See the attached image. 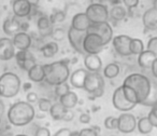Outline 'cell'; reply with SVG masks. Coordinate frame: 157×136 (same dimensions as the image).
I'll use <instances>...</instances> for the list:
<instances>
[{"label": "cell", "instance_id": "cell-46", "mask_svg": "<svg viewBox=\"0 0 157 136\" xmlns=\"http://www.w3.org/2000/svg\"><path fill=\"white\" fill-rule=\"evenodd\" d=\"M150 69H152L153 76H154L155 78H157V59H155V61L153 62V64H152V66H151Z\"/></svg>", "mask_w": 157, "mask_h": 136}, {"label": "cell", "instance_id": "cell-33", "mask_svg": "<svg viewBox=\"0 0 157 136\" xmlns=\"http://www.w3.org/2000/svg\"><path fill=\"white\" fill-rule=\"evenodd\" d=\"M66 18V13L63 11H57L55 12V13H53L52 15H51L50 20L51 22L53 23V24H55V23H61L63 22Z\"/></svg>", "mask_w": 157, "mask_h": 136}, {"label": "cell", "instance_id": "cell-5", "mask_svg": "<svg viewBox=\"0 0 157 136\" xmlns=\"http://www.w3.org/2000/svg\"><path fill=\"white\" fill-rule=\"evenodd\" d=\"M85 14L87 15L88 20L90 21L92 24L108 22V18H109L108 8L102 3H92L87 7Z\"/></svg>", "mask_w": 157, "mask_h": 136}, {"label": "cell", "instance_id": "cell-50", "mask_svg": "<svg viewBox=\"0 0 157 136\" xmlns=\"http://www.w3.org/2000/svg\"><path fill=\"white\" fill-rule=\"evenodd\" d=\"M27 88H30V84H25V90H27Z\"/></svg>", "mask_w": 157, "mask_h": 136}, {"label": "cell", "instance_id": "cell-11", "mask_svg": "<svg viewBox=\"0 0 157 136\" xmlns=\"http://www.w3.org/2000/svg\"><path fill=\"white\" fill-rule=\"evenodd\" d=\"M131 37L127 35H120L112 38V44H113L114 50L117 52V54L122 56H129L131 55L130 50H129V44H130Z\"/></svg>", "mask_w": 157, "mask_h": 136}, {"label": "cell", "instance_id": "cell-41", "mask_svg": "<svg viewBox=\"0 0 157 136\" xmlns=\"http://www.w3.org/2000/svg\"><path fill=\"white\" fill-rule=\"evenodd\" d=\"M36 135L37 136H50L51 132L46 127H39V129L36 131Z\"/></svg>", "mask_w": 157, "mask_h": 136}, {"label": "cell", "instance_id": "cell-39", "mask_svg": "<svg viewBox=\"0 0 157 136\" xmlns=\"http://www.w3.org/2000/svg\"><path fill=\"white\" fill-rule=\"evenodd\" d=\"M78 135L80 136H96V135H98V134H97L92 127H90V129L81 130V131L78 132Z\"/></svg>", "mask_w": 157, "mask_h": 136}, {"label": "cell", "instance_id": "cell-17", "mask_svg": "<svg viewBox=\"0 0 157 136\" xmlns=\"http://www.w3.org/2000/svg\"><path fill=\"white\" fill-rule=\"evenodd\" d=\"M143 25L145 28L150 30H156L157 29V8L153 7L146 10L145 13L143 14Z\"/></svg>", "mask_w": 157, "mask_h": 136}, {"label": "cell", "instance_id": "cell-51", "mask_svg": "<svg viewBox=\"0 0 157 136\" xmlns=\"http://www.w3.org/2000/svg\"><path fill=\"white\" fill-rule=\"evenodd\" d=\"M111 1H113V2H115V3H117L118 1H121V0H111Z\"/></svg>", "mask_w": 157, "mask_h": 136}, {"label": "cell", "instance_id": "cell-6", "mask_svg": "<svg viewBox=\"0 0 157 136\" xmlns=\"http://www.w3.org/2000/svg\"><path fill=\"white\" fill-rule=\"evenodd\" d=\"M105 46L102 39L99 35L95 33H87L84 37L83 40V49L85 53H90V54H98Z\"/></svg>", "mask_w": 157, "mask_h": 136}, {"label": "cell", "instance_id": "cell-9", "mask_svg": "<svg viewBox=\"0 0 157 136\" xmlns=\"http://www.w3.org/2000/svg\"><path fill=\"white\" fill-rule=\"evenodd\" d=\"M85 35H86V31L76 30L73 27H70L67 34L70 46H71L76 52H78L80 54H83V55L86 54L83 49V40H84Z\"/></svg>", "mask_w": 157, "mask_h": 136}, {"label": "cell", "instance_id": "cell-36", "mask_svg": "<svg viewBox=\"0 0 157 136\" xmlns=\"http://www.w3.org/2000/svg\"><path fill=\"white\" fill-rule=\"evenodd\" d=\"M52 38H54L56 41H60L65 38V31H63V28H56V29H53L52 34H51Z\"/></svg>", "mask_w": 157, "mask_h": 136}, {"label": "cell", "instance_id": "cell-7", "mask_svg": "<svg viewBox=\"0 0 157 136\" xmlns=\"http://www.w3.org/2000/svg\"><path fill=\"white\" fill-rule=\"evenodd\" d=\"M87 33H95L99 35L102 39L105 46H107L113 38V29L111 25L108 22L96 23V24H90V26L87 28Z\"/></svg>", "mask_w": 157, "mask_h": 136}, {"label": "cell", "instance_id": "cell-32", "mask_svg": "<svg viewBox=\"0 0 157 136\" xmlns=\"http://www.w3.org/2000/svg\"><path fill=\"white\" fill-rule=\"evenodd\" d=\"M55 86V94L58 97L66 94V93H68L70 91V86H69V84L67 83V81L61 82V83L56 84V86Z\"/></svg>", "mask_w": 157, "mask_h": 136}, {"label": "cell", "instance_id": "cell-48", "mask_svg": "<svg viewBox=\"0 0 157 136\" xmlns=\"http://www.w3.org/2000/svg\"><path fill=\"white\" fill-rule=\"evenodd\" d=\"M29 3L31 5V7H33V6H38V3H39L40 0H27Z\"/></svg>", "mask_w": 157, "mask_h": 136}, {"label": "cell", "instance_id": "cell-34", "mask_svg": "<svg viewBox=\"0 0 157 136\" xmlns=\"http://www.w3.org/2000/svg\"><path fill=\"white\" fill-rule=\"evenodd\" d=\"M105 126L108 130H115L117 127V118L115 117H107L105 119Z\"/></svg>", "mask_w": 157, "mask_h": 136}, {"label": "cell", "instance_id": "cell-12", "mask_svg": "<svg viewBox=\"0 0 157 136\" xmlns=\"http://www.w3.org/2000/svg\"><path fill=\"white\" fill-rule=\"evenodd\" d=\"M112 103H113V106L116 109L122 112L129 111L136 106L133 103H130V102L125 98L124 94H123L122 86H120V88H117L114 91L113 97H112Z\"/></svg>", "mask_w": 157, "mask_h": 136}, {"label": "cell", "instance_id": "cell-21", "mask_svg": "<svg viewBox=\"0 0 157 136\" xmlns=\"http://www.w3.org/2000/svg\"><path fill=\"white\" fill-rule=\"evenodd\" d=\"M18 18H17V16L14 15L13 18H8L7 20H5L2 29H3V31H5L6 35L13 36L14 34H16V33L20 31L21 24H22V23L20 22Z\"/></svg>", "mask_w": 157, "mask_h": 136}, {"label": "cell", "instance_id": "cell-18", "mask_svg": "<svg viewBox=\"0 0 157 136\" xmlns=\"http://www.w3.org/2000/svg\"><path fill=\"white\" fill-rule=\"evenodd\" d=\"M90 21L88 20L87 15L84 13L78 12L72 18V22H71V27H73L76 30H81V31H86L87 28L90 26Z\"/></svg>", "mask_w": 157, "mask_h": 136}, {"label": "cell", "instance_id": "cell-3", "mask_svg": "<svg viewBox=\"0 0 157 136\" xmlns=\"http://www.w3.org/2000/svg\"><path fill=\"white\" fill-rule=\"evenodd\" d=\"M43 69L44 74H45L44 80L50 86H56L61 82L67 81L70 76L69 67H68L67 63L63 61L43 65Z\"/></svg>", "mask_w": 157, "mask_h": 136}, {"label": "cell", "instance_id": "cell-27", "mask_svg": "<svg viewBox=\"0 0 157 136\" xmlns=\"http://www.w3.org/2000/svg\"><path fill=\"white\" fill-rule=\"evenodd\" d=\"M137 127L139 130V132L141 134H150L153 131L154 126L152 125V123L150 122V120L147 119V117H144V118L139 119V121L137 122Z\"/></svg>", "mask_w": 157, "mask_h": 136}, {"label": "cell", "instance_id": "cell-35", "mask_svg": "<svg viewBox=\"0 0 157 136\" xmlns=\"http://www.w3.org/2000/svg\"><path fill=\"white\" fill-rule=\"evenodd\" d=\"M38 101H39V109L41 110V111L46 112V111H48V110H50L51 105H52V103H51L50 99L40 98V99H38Z\"/></svg>", "mask_w": 157, "mask_h": 136}, {"label": "cell", "instance_id": "cell-37", "mask_svg": "<svg viewBox=\"0 0 157 136\" xmlns=\"http://www.w3.org/2000/svg\"><path fill=\"white\" fill-rule=\"evenodd\" d=\"M147 119L150 120V122L152 123L153 126L157 127V108H156V106H153V109L151 110V112L148 114Z\"/></svg>", "mask_w": 157, "mask_h": 136}, {"label": "cell", "instance_id": "cell-23", "mask_svg": "<svg viewBox=\"0 0 157 136\" xmlns=\"http://www.w3.org/2000/svg\"><path fill=\"white\" fill-rule=\"evenodd\" d=\"M37 25H38L39 34L42 36V37L51 36L53 29H54L53 28V23L51 22L50 18H48V16H41V18L38 20Z\"/></svg>", "mask_w": 157, "mask_h": 136}, {"label": "cell", "instance_id": "cell-10", "mask_svg": "<svg viewBox=\"0 0 157 136\" xmlns=\"http://www.w3.org/2000/svg\"><path fill=\"white\" fill-rule=\"evenodd\" d=\"M137 127V119L133 114H121L117 118V127L116 129L123 134H129L132 133Z\"/></svg>", "mask_w": 157, "mask_h": 136}, {"label": "cell", "instance_id": "cell-24", "mask_svg": "<svg viewBox=\"0 0 157 136\" xmlns=\"http://www.w3.org/2000/svg\"><path fill=\"white\" fill-rule=\"evenodd\" d=\"M28 78L29 80H31L33 82H42L44 81V77H45V74H44L43 65H39V64L36 63L33 67L29 69L28 71Z\"/></svg>", "mask_w": 157, "mask_h": 136}, {"label": "cell", "instance_id": "cell-45", "mask_svg": "<svg viewBox=\"0 0 157 136\" xmlns=\"http://www.w3.org/2000/svg\"><path fill=\"white\" fill-rule=\"evenodd\" d=\"M73 119V112L70 111V109H67L65 112V114H63V119L61 120H65V121H70Z\"/></svg>", "mask_w": 157, "mask_h": 136}, {"label": "cell", "instance_id": "cell-47", "mask_svg": "<svg viewBox=\"0 0 157 136\" xmlns=\"http://www.w3.org/2000/svg\"><path fill=\"white\" fill-rule=\"evenodd\" d=\"M5 112V104L2 103V101H0V117L2 116Z\"/></svg>", "mask_w": 157, "mask_h": 136}, {"label": "cell", "instance_id": "cell-13", "mask_svg": "<svg viewBox=\"0 0 157 136\" xmlns=\"http://www.w3.org/2000/svg\"><path fill=\"white\" fill-rule=\"evenodd\" d=\"M14 56L16 58L18 67L23 70L28 71L36 64V58L28 50H18V52Z\"/></svg>", "mask_w": 157, "mask_h": 136}, {"label": "cell", "instance_id": "cell-44", "mask_svg": "<svg viewBox=\"0 0 157 136\" xmlns=\"http://www.w3.org/2000/svg\"><path fill=\"white\" fill-rule=\"evenodd\" d=\"M80 122L83 123V124H88L90 122V117L87 114H82L80 116Z\"/></svg>", "mask_w": 157, "mask_h": 136}, {"label": "cell", "instance_id": "cell-38", "mask_svg": "<svg viewBox=\"0 0 157 136\" xmlns=\"http://www.w3.org/2000/svg\"><path fill=\"white\" fill-rule=\"evenodd\" d=\"M146 50L152 51L155 54H157V37H153L152 39L148 40L147 49H146Z\"/></svg>", "mask_w": 157, "mask_h": 136}, {"label": "cell", "instance_id": "cell-16", "mask_svg": "<svg viewBox=\"0 0 157 136\" xmlns=\"http://www.w3.org/2000/svg\"><path fill=\"white\" fill-rule=\"evenodd\" d=\"M13 42L14 46L17 50H28L31 46V37L25 31H18V33L14 34Z\"/></svg>", "mask_w": 157, "mask_h": 136}, {"label": "cell", "instance_id": "cell-4", "mask_svg": "<svg viewBox=\"0 0 157 136\" xmlns=\"http://www.w3.org/2000/svg\"><path fill=\"white\" fill-rule=\"evenodd\" d=\"M21 89V79L16 74L5 73L0 76V96L12 98L16 96Z\"/></svg>", "mask_w": 157, "mask_h": 136}, {"label": "cell", "instance_id": "cell-28", "mask_svg": "<svg viewBox=\"0 0 157 136\" xmlns=\"http://www.w3.org/2000/svg\"><path fill=\"white\" fill-rule=\"evenodd\" d=\"M41 52L44 57H53L58 52V44L56 42H48L41 48Z\"/></svg>", "mask_w": 157, "mask_h": 136}, {"label": "cell", "instance_id": "cell-43", "mask_svg": "<svg viewBox=\"0 0 157 136\" xmlns=\"http://www.w3.org/2000/svg\"><path fill=\"white\" fill-rule=\"evenodd\" d=\"M26 98H27V102H28V103H36V102L39 99V97H38V95L36 94V93L30 92L27 94Z\"/></svg>", "mask_w": 157, "mask_h": 136}, {"label": "cell", "instance_id": "cell-26", "mask_svg": "<svg viewBox=\"0 0 157 136\" xmlns=\"http://www.w3.org/2000/svg\"><path fill=\"white\" fill-rule=\"evenodd\" d=\"M66 108L63 107V105H61L60 103H55V104H52L51 105V108H50V114H51V117H52L54 120H61L63 119V114H65V112H66Z\"/></svg>", "mask_w": 157, "mask_h": 136}, {"label": "cell", "instance_id": "cell-19", "mask_svg": "<svg viewBox=\"0 0 157 136\" xmlns=\"http://www.w3.org/2000/svg\"><path fill=\"white\" fill-rule=\"evenodd\" d=\"M84 65L88 71H99L102 67V61L98 54L86 53L84 57Z\"/></svg>", "mask_w": 157, "mask_h": 136}, {"label": "cell", "instance_id": "cell-31", "mask_svg": "<svg viewBox=\"0 0 157 136\" xmlns=\"http://www.w3.org/2000/svg\"><path fill=\"white\" fill-rule=\"evenodd\" d=\"M110 15L113 20L115 21H122L125 18L126 16V10L123 7H120V6H116V7H113L112 10L110 11Z\"/></svg>", "mask_w": 157, "mask_h": 136}, {"label": "cell", "instance_id": "cell-25", "mask_svg": "<svg viewBox=\"0 0 157 136\" xmlns=\"http://www.w3.org/2000/svg\"><path fill=\"white\" fill-rule=\"evenodd\" d=\"M78 102V95L72 91H69L66 94L59 96V103L66 108V109H72L73 107H75L76 104Z\"/></svg>", "mask_w": 157, "mask_h": 136}, {"label": "cell", "instance_id": "cell-20", "mask_svg": "<svg viewBox=\"0 0 157 136\" xmlns=\"http://www.w3.org/2000/svg\"><path fill=\"white\" fill-rule=\"evenodd\" d=\"M87 69H84V68H80V69H76L75 71L71 74V76H69V81L73 88L76 89H83L84 86V81H85V77L87 75Z\"/></svg>", "mask_w": 157, "mask_h": 136}, {"label": "cell", "instance_id": "cell-2", "mask_svg": "<svg viewBox=\"0 0 157 136\" xmlns=\"http://www.w3.org/2000/svg\"><path fill=\"white\" fill-rule=\"evenodd\" d=\"M124 86H127L133 90L138 97L139 104H142L150 97L152 84L147 77L141 74H131L124 80Z\"/></svg>", "mask_w": 157, "mask_h": 136}, {"label": "cell", "instance_id": "cell-29", "mask_svg": "<svg viewBox=\"0 0 157 136\" xmlns=\"http://www.w3.org/2000/svg\"><path fill=\"white\" fill-rule=\"evenodd\" d=\"M118 74H120V66L115 63H110L109 65L105 66L103 70V76L108 79H113L117 77Z\"/></svg>", "mask_w": 157, "mask_h": 136}, {"label": "cell", "instance_id": "cell-49", "mask_svg": "<svg viewBox=\"0 0 157 136\" xmlns=\"http://www.w3.org/2000/svg\"><path fill=\"white\" fill-rule=\"evenodd\" d=\"M92 129L94 130V131L96 132L97 134L100 133V127H99V126H92Z\"/></svg>", "mask_w": 157, "mask_h": 136}, {"label": "cell", "instance_id": "cell-22", "mask_svg": "<svg viewBox=\"0 0 157 136\" xmlns=\"http://www.w3.org/2000/svg\"><path fill=\"white\" fill-rule=\"evenodd\" d=\"M138 55H139V56H138V64H139V66H141L142 68H144V69H150L153 62H154L155 59H157V54H155L154 52L148 51V50H145V51L143 50Z\"/></svg>", "mask_w": 157, "mask_h": 136}, {"label": "cell", "instance_id": "cell-8", "mask_svg": "<svg viewBox=\"0 0 157 136\" xmlns=\"http://www.w3.org/2000/svg\"><path fill=\"white\" fill-rule=\"evenodd\" d=\"M100 88H105V80L99 71H87L84 81V90L90 94Z\"/></svg>", "mask_w": 157, "mask_h": 136}, {"label": "cell", "instance_id": "cell-14", "mask_svg": "<svg viewBox=\"0 0 157 136\" xmlns=\"http://www.w3.org/2000/svg\"><path fill=\"white\" fill-rule=\"evenodd\" d=\"M15 55V46L10 38H0V61H10Z\"/></svg>", "mask_w": 157, "mask_h": 136}, {"label": "cell", "instance_id": "cell-15", "mask_svg": "<svg viewBox=\"0 0 157 136\" xmlns=\"http://www.w3.org/2000/svg\"><path fill=\"white\" fill-rule=\"evenodd\" d=\"M12 10L14 15L17 18H26L31 12V5L27 0H14L12 3Z\"/></svg>", "mask_w": 157, "mask_h": 136}, {"label": "cell", "instance_id": "cell-1", "mask_svg": "<svg viewBox=\"0 0 157 136\" xmlns=\"http://www.w3.org/2000/svg\"><path fill=\"white\" fill-rule=\"evenodd\" d=\"M35 116V108L28 102H17L13 104L8 111V120L14 126H24L29 124Z\"/></svg>", "mask_w": 157, "mask_h": 136}, {"label": "cell", "instance_id": "cell-40", "mask_svg": "<svg viewBox=\"0 0 157 136\" xmlns=\"http://www.w3.org/2000/svg\"><path fill=\"white\" fill-rule=\"evenodd\" d=\"M140 0H123L124 5L126 6L128 9H133V8L138 7Z\"/></svg>", "mask_w": 157, "mask_h": 136}, {"label": "cell", "instance_id": "cell-30", "mask_svg": "<svg viewBox=\"0 0 157 136\" xmlns=\"http://www.w3.org/2000/svg\"><path fill=\"white\" fill-rule=\"evenodd\" d=\"M129 50L132 55H138L144 50V46L142 40L137 39V38H131L130 44H129Z\"/></svg>", "mask_w": 157, "mask_h": 136}, {"label": "cell", "instance_id": "cell-42", "mask_svg": "<svg viewBox=\"0 0 157 136\" xmlns=\"http://www.w3.org/2000/svg\"><path fill=\"white\" fill-rule=\"evenodd\" d=\"M55 136H71V131L67 127L65 129H60L55 133Z\"/></svg>", "mask_w": 157, "mask_h": 136}]
</instances>
